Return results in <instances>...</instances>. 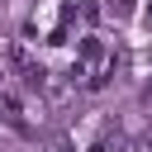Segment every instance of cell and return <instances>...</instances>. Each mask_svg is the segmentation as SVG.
Instances as JSON below:
<instances>
[{"label":"cell","instance_id":"obj_3","mask_svg":"<svg viewBox=\"0 0 152 152\" xmlns=\"http://www.w3.org/2000/svg\"><path fill=\"white\" fill-rule=\"evenodd\" d=\"M90 152H119V142L109 138V128H100V138L90 142Z\"/></svg>","mask_w":152,"mask_h":152},{"label":"cell","instance_id":"obj_4","mask_svg":"<svg viewBox=\"0 0 152 152\" xmlns=\"http://www.w3.org/2000/svg\"><path fill=\"white\" fill-rule=\"evenodd\" d=\"M81 19L95 24V19H100V5H95V0H81Z\"/></svg>","mask_w":152,"mask_h":152},{"label":"cell","instance_id":"obj_1","mask_svg":"<svg viewBox=\"0 0 152 152\" xmlns=\"http://www.w3.org/2000/svg\"><path fill=\"white\" fill-rule=\"evenodd\" d=\"M0 119L14 128V133H28V119H24V104H19V95L0 81Z\"/></svg>","mask_w":152,"mask_h":152},{"label":"cell","instance_id":"obj_7","mask_svg":"<svg viewBox=\"0 0 152 152\" xmlns=\"http://www.w3.org/2000/svg\"><path fill=\"white\" fill-rule=\"evenodd\" d=\"M147 24H152V0H147Z\"/></svg>","mask_w":152,"mask_h":152},{"label":"cell","instance_id":"obj_2","mask_svg":"<svg viewBox=\"0 0 152 152\" xmlns=\"http://www.w3.org/2000/svg\"><path fill=\"white\" fill-rule=\"evenodd\" d=\"M76 62H81L86 71H90V66H104V62H109V52H104V38H100V33H86V38L76 43Z\"/></svg>","mask_w":152,"mask_h":152},{"label":"cell","instance_id":"obj_6","mask_svg":"<svg viewBox=\"0 0 152 152\" xmlns=\"http://www.w3.org/2000/svg\"><path fill=\"white\" fill-rule=\"evenodd\" d=\"M114 10H119V14H128V10H133V0H114Z\"/></svg>","mask_w":152,"mask_h":152},{"label":"cell","instance_id":"obj_5","mask_svg":"<svg viewBox=\"0 0 152 152\" xmlns=\"http://www.w3.org/2000/svg\"><path fill=\"white\" fill-rule=\"evenodd\" d=\"M124 152H152V147H147V142H142V138H133V142H128V147H124Z\"/></svg>","mask_w":152,"mask_h":152}]
</instances>
